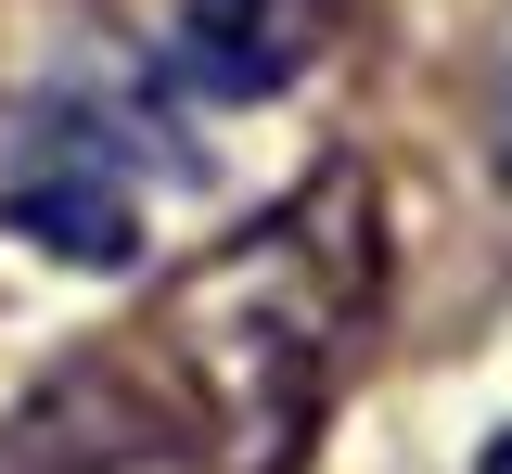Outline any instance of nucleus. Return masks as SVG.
Here are the masks:
<instances>
[{
    "label": "nucleus",
    "mask_w": 512,
    "mask_h": 474,
    "mask_svg": "<svg viewBox=\"0 0 512 474\" xmlns=\"http://www.w3.org/2000/svg\"><path fill=\"white\" fill-rule=\"evenodd\" d=\"M372 295H384V205L359 167H320L308 193H282L256 231H231L205 270L167 282L154 359L205 462L218 474L308 462L346 359L372 346Z\"/></svg>",
    "instance_id": "nucleus-1"
},
{
    "label": "nucleus",
    "mask_w": 512,
    "mask_h": 474,
    "mask_svg": "<svg viewBox=\"0 0 512 474\" xmlns=\"http://www.w3.org/2000/svg\"><path fill=\"white\" fill-rule=\"evenodd\" d=\"M0 231H26L64 270L141 257V116L103 90H26L0 116Z\"/></svg>",
    "instance_id": "nucleus-2"
},
{
    "label": "nucleus",
    "mask_w": 512,
    "mask_h": 474,
    "mask_svg": "<svg viewBox=\"0 0 512 474\" xmlns=\"http://www.w3.org/2000/svg\"><path fill=\"white\" fill-rule=\"evenodd\" d=\"M333 13L346 0H180L154 65H167L180 103H282L333 52Z\"/></svg>",
    "instance_id": "nucleus-3"
},
{
    "label": "nucleus",
    "mask_w": 512,
    "mask_h": 474,
    "mask_svg": "<svg viewBox=\"0 0 512 474\" xmlns=\"http://www.w3.org/2000/svg\"><path fill=\"white\" fill-rule=\"evenodd\" d=\"M487 474H512V436H500V449H487Z\"/></svg>",
    "instance_id": "nucleus-4"
},
{
    "label": "nucleus",
    "mask_w": 512,
    "mask_h": 474,
    "mask_svg": "<svg viewBox=\"0 0 512 474\" xmlns=\"http://www.w3.org/2000/svg\"><path fill=\"white\" fill-rule=\"evenodd\" d=\"M500 141H512V90H500Z\"/></svg>",
    "instance_id": "nucleus-5"
}]
</instances>
